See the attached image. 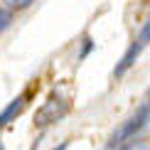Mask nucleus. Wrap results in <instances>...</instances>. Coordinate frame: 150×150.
I'll return each mask as SVG.
<instances>
[{
    "label": "nucleus",
    "mask_w": 150,
    "mask_h": 150,
    "mask_svg": "<svg viewBox=\"0 0 150 150\" xmlns=\"http://www.w3.org/2000/svg\"><path fill=\"white\" fill-rule=\"evenodd\" d=\"M148 123H150V101H148V103H143L140 108L135 111V113L130 116V118H128V121L116 130L113 135H111V140H108V150L121 148V145H126L128 140H133L135 135H138L140 130L148 126Z\"/></svg>",
    "instance_id": "nucleus-1"
},
{
    "label": "nucleus",
    "mask_w": 150,
    "mask_h": 150,
    "mask_svg": "<svg viewBox=\"0 0 150 150\" xmlns=\"http://www.w3.org/2000/svg\"><path fill=\"white\" fill-rule=\"evenodd\" d=\"M67 113H69V101L62 93H49V98L35 113V126L45 128V126H52V123H59Z\"/></svg>",
    "instance_id": "nucleus-2"
},
{
    "label": "nucleus",
    "mask_w": 150,
    "mask_h": 150,
    "mask_svg": "<svg viewBox=\"0 0 150 150\" xmlns=\"http://www.w3.org/2000/svg\"><path fill=\"white\" fill-rule=\"evenodd\" d=\"M27 98H30V93H20V96H15L3 111H0V128L12 123V121H17V118L22 116L25 106H27Z\"/></svg>",
    "instance_id": "nucleus-3"
},
{
    "label": "nucleus",
    "mask_w": 150,
    "mask_h": 150,
    "mask_svg": "<svg viewBox=\"0 0 150 150\" xmlns=\"http://www.w3.org/2000/svg\"><path fill=\"white\" fill-rule=\"evenodd\" d=\"M140 52H143V45H140L138 40H135L133 45H130V47L126 49V54H123V57H121V62H118V64H116V69H113V76H116V79H121L123 74H126V71L130 69V67L135 64V59L140 57Z\"/></svg>",
    "instance_id": "nucleus-4"
},
{
    "label": "nucleus",
    "mask_w": 150,
    "mask_h": 150,
    "mask_svg": "<svg viewBox=\"0 0 150 150\" xmlns=\"http://www.w3.org/2000/svg\"><path fill=\"white\" fill-rule=\"evenodd\" d=\"M10 22H12V12L0 8V32H5V30L10 27Z\"/></svg>",
    "instance_id": "nucleus-5"
},
{
    "label": "nucleus",
    "mask_w": 150,
    "mask_h": 150,
    "mask_svg": "<svg viewBox=\"0 0 150 150\" xmlns=\"http://www.w3.org/2000/svg\"><path fill=\"white\" fill-rule=\"evenodd\" d=\"M91 49H93V40H91L89 35H86V37H84V45H81V52H79V59H86Z\"/></svg>",
    "instance_id": "nucleus-6"
},
{
    "label": "nucleus",
    "mask_w": 150,
    "mask_h": 150,
    "mask_svg": "<svg viewBox=\"0 0 150 150\" xmlns=\"http://www.w3.org/2000/svg\"><path fill=\"white\" fill-rule=\"evenodd\" d=\"M138 42H140L143 47H145L148 42H150V20H148V22H145V25H143V27H140V35H138Z\"/></svg>",
    "instance_id": "nucleus-7"
},
{
    "label": "nucleus",
    "mask_w": 150,
    "mask_h": 150,
    "mask_svg": "<svg viewBox=\"0 0 150 150\" xmlns=\"http://www.w3.org/2000/svg\"><path fill=\"white\" fill-rule=\"evenodd\" d=\"M32 3H35V0H8V5L12 10H25V8H30Z\"/></svg>",
    "instance_id": "nucleus-8"
},
{
    "label": "nucleus",
    "mask_w": 150,
    "mask_h": 150,
    "mask_svg": "<svg viewBox=\"0 0 150 150\" xmlns=\"http://www.w3.org/2000/svg\"><path fill=\"white\" fill-rule=\"evenodd\" d=\"M67 148H69V143H67V140H64V143H59V145H57V148H54V150H67Z\"/></svg>",
    "instance_id": "nucleus-9"
}]
</instances>
